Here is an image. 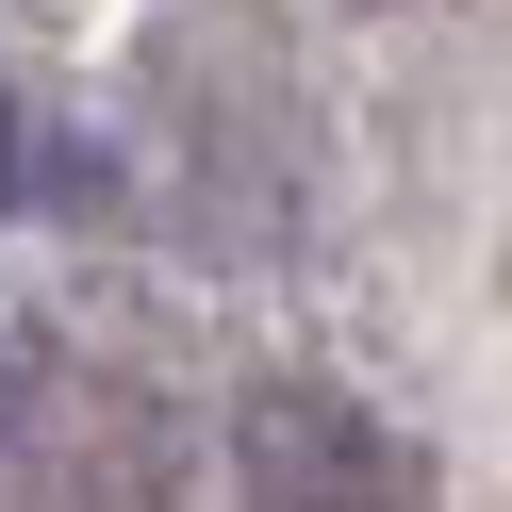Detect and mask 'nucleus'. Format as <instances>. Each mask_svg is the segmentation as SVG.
I'll use <instances>...</instances> for the list:
<instances>
[{
    "mask_svg": "<svg viewBox=\"0 0 512 512\" xmlns=\"http://www.w3.org/2000/svg\"><path fill=\"white\" fill-rule=\"evenodd\" d=\"M0 182H17V116H0Z\"/></svg>",
    "mask_w": 512,
    "mask_h": 512,
    "instance_id": "obj_2",
    "label": "nucleus"
},
{
    "mask_svg": "<svg viewBox=\"0 0 512 512\" xmlns=\"http://www.w3.org/2000/svg\"><path fill=\"white\" fill-rule=\"evenodd\" d=\"M232 479L248 512H413V446L331 380H265L232 413Z\"/></svg>",
    "mask_w": 512,
    "mask_h": 512,
    "instance_id": "obj_1",
    "label": "nucleus"
},
{
    "mask_svg": "<svg viewBox=\"0 0 512 512\" xmlns=\"http://www.w3.org/2000/svg\"><path fill=\"white\" fill-rule=\"evenodd\" d=\"M0 413H17V380H0Z\"/></svg>",
    "mask_w": 512,
    "mask_h": 512,
    "instance_id": "obj_3",
    "label": "nucleus"
}]
</instances>
